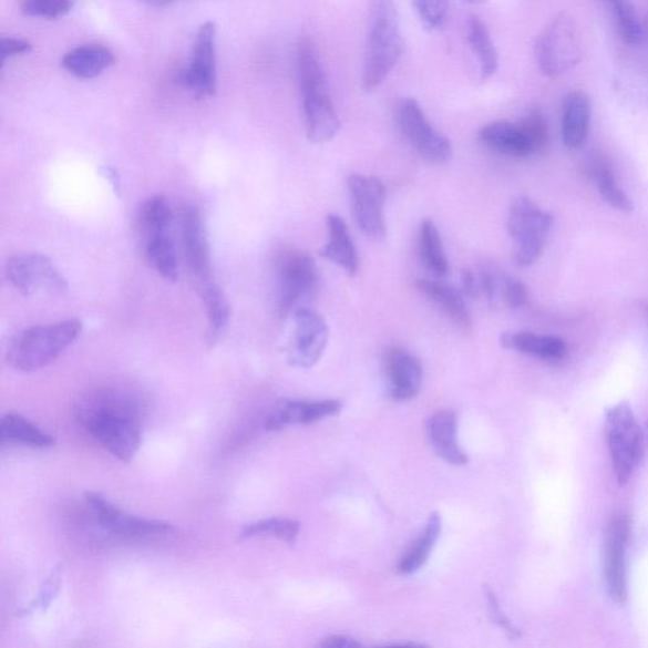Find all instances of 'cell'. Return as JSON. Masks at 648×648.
Here are the masks:
<instances>
[{
	"label": "cell",
	"instance_id": "1",
	"mask_svg": "<svg viewBox=\"0 0 648 648\" xmlns=\"http://www.w3.org/2000/svg\"><path fill=\"white\" fill-rule=\"evenodd\" d=\"M83 429L112 456L130 463L142 443V416L137 399L119 389H103L79 407Z\"/></svg>",
	"mask_w": 648,
	"mask_h": 648
},
{
	"label": "cell",
	"instance_id": "2",
	"mask_svg": "<svg viewBox=\"0 0 648 648\" xmlns=\"http://www.w3.org/2000/svg\"><path fill=\"white\" fill-rule=\"evenodd\" d=\"M404 42L394 0H371L362 89L374 92L401 60Z\"/></svg>",
	"mask_w": 648,
	"mask_h": 648
},
{
	"label": "cell",
	"instance_id": "3",
	"mask_svg": "<svg viewBox=\"0 0 648 648\" xmlns=\"http://www.w3.org/2000/svg\"><path fill=\"white\" fill-rule=\"evenodd\" d=\"M82 331L83 326L76 319L25 328L9 344L8 367L20 372L48 368L74 344Z\"/></svg>",
	"mask_w": 648,
	"mask_h": 648
},
{
	"label": "cell",
	"instance_id": "4",
	"mask_svg": "<svg viewBox=\"0 0 648 648\" xmlns=\"http://www.w3.org/2000/svg\"><path fill=\"white\" fill-rule=\"evenodd\" d=\"M142 248L154 270L167 281L179 278V256L174 237V215L164 197H151L138 213Z\"/></svg>",
	"mask_w": 648,
	"mask_h": 648
},
{
	"label": "cell",
	"instance_id": "5",
	"mask_svg": "<svg viewBox=\"0 0 648 648\" xmlns=\"http://www.w3.org/2000/svg\"><path fill=\"white\" fill-rule=\"evenodd\" d=\"M606 439L611 465L619 485H626L641 464L645 454L644 432L627 402L609 408L606 413Z\"/></svg>",
	"mask_w": 648,
	"mask_h": 648
},
{
	"label": "cell",
	"instance_id": "6",
	"mask_svg": "<svg viewBox=\"0 0 648 648\" xmlns=\"http://www.w3.org/2000/svg\"><path fill=\"white\" fill-rule=\"evenodd\" d=\"M275 275L279 318L295 315L316 296L319 275L312 256L297 250L284 251L275 264Z\"/></svg>",
	"mask_w": 648,
	"mask_h": 648
},
{
	"label": "cell",
	"instance_id": "7",
	"mask_svg": "<svg viewBox=\"0 0 648 648\" xmlns=\"http://www.w3.org/2000/svg\"><path fill=\"white\" fill-rule=\"evenodd\" d=\"M535 55L541 73L558 78L579 64L583 56L578 25L570 14L562 13L539 33Z\"/></svg>",
	"mask_w": 648,
	"mask_h": 648
},
{
	"label": "cell",
	"instance_id": "8",
	"mask_svg": "<svg viewBox=\"0 0 648 648\" xmlns=\"http://www.w3.org/2000/svg\"><path fill=\"white\" fill-rule=\"evenodd\" d=\"M482 144L495 153L527 157L543 151L548 145V126L543 114L531 113L521 123L500 121L486 124L479 132Z\"/></svg>",
	"mask_w": 648,
	"mask_h": 648
},
{
	"label": "cell",
	"instance_id": "9",
	"mask_svg": "<svg viewBox=\"0 0 648 648\" xmlns=\"http://www.w3.org/2000/svg\"><path fill=\"white\" fill-rule=\"evenodd\" d=\"M6 277L24 297L61 296L68 290V281L48 256L23 253L9 257Z\"/></svg>",
	"mask_w": 648,
	"mask_h": 648
},
{
	"label": "cell",
	"instance_id": "10",
	"mask_svg": "<svg viewBox=\"0 0 648 648\" xmlns=\"http://www.w3.org/2000/svg\"><path fill=\"white\" fill-rule=\"evenodd\" d=\"M554 218L527 197L512 203L508 230L516 243V261L521 266L534 265L543 255Z\"/></svg>",
	"mask_w": 648,
	"mask_h": 648
},
{
	"label": "cell",
	"instance_id": "11",
	"mask_svg": "<svg viewBox=\"0 0 648 648\" xmlns=\"http://www.w3.org/2000/svg\"><path fill=\"white\" fill-rule=\"evenodd\" d=\"M181 234L184 261L202 297L219 286L213 278L207 230L198 208L193 206L184 208L181 216Z\"/></svg>",
	"mask_w": 648,
	"mask_h": 648
},
{
	"label": "cell",
	"instance_id": "12",
	"mask_svg": "<svg viewBox=\"0 0 648 648\" xmlns=\"http://www.w3.org/2000/svg\"><path fill=\"white\" fill-rule=\"evenodd\" d=\"M399 127L412 147L432 164H445L452 156L451 142L434 130L421 106L412 97H405L398 106Z\"/></svg>",
	"mask_w": 648,
	"mask_h": 648
},
{
	"label": "cell",
	"instance_id": "13",
	"mask_svg": "<svg viewBox=\"0 0 648 648\" xmlns=\"http://www.w3.org/2000/svg\"><path fill=\"white\" fill-rule=\"evenodd\" d=\"M353 217L363 235L381 241L387 237L384 208L387 188L376 176L352 174L348 181Z\"/></svg>",
	"mask_w": 648,
	"mask_h": 648
},
{
	"label": "cell",
	"instance_id": "14",
	"mask_svg": "<svg viewBox=\"0 0 648 648\" xmlns=\"http://www.w3.org/2000/svg\"><path fill=\"white\" fill-rule=\"evenodd\" d=\"M292 333L287 346V361L298 369H310L321 360L328 343V327L321 315L300 308L292 315Z\"/></svg>",
	"mask_w": 648,
	"mask_h": 648
},
{
	"label": "cell",
	"instance_id": "15",
	"mask_svg": "<svg viewBox=\"0 0 648 648\" xmlns=\"http://www.w3.org/2000/svg\"><path fill=\"white\" fill-rule=\"evenodd\" d=\"M85 501L92 510L94 518L103 529L111 535L123 538H141L148 536L166 535L173 531L171 523L160 520H147L131 516L119 507H115L104 495L88 492Z\"/></svg>",
	"mask_w": 648,
	"mask_h": 648
},
{
	"label": "cell",
	"instance_id": "16",
	"mask_svg": "<svg viewBox=\"0 0 648 648\" xmlns=\"http://www.w3.org/2000/svg\"><path fill=\"white\" fill-rule=\"evenodd\" d=\"M216 34L215 23L206 22L200 25L192 62L184 74V84L198 100L213 96L217 92Z\"/></svg>",
	"mask_w": 648,
	"mask_h": 648
},
{
	"label": "cell",
	"instance_id": "17",
	"mask_svg": "<svg viewBox=\"0 0 648 648\" xmlns=\"http://www.w3.org/2000/svg\"><path fill=\"white\" fill-rule=\"evenodd\" d=\"M629 520L625 514H617L609 522L606 538L605 576L609 596L618 605L627 599L626 552L629 538Z\"/></svg>",
	"mask_w": 648,
	"mask_h": 648
},
{
	"label": "cell",
	"instance_id": "18",
	"mask_svg": "<svg viewBox=\"0 0 648 648\" xmlns=\"http://www.w3.org/2000/svg\"><path fill=\"white\" fill-rule=\"evenodd\" d=\"M383 366L389 394L395 401H410L420 393L423 368L414 354L398 346H392L383 354Z\"/></svg>",
	"mask_w": 648,
	"mask_h": 648
},
{
	"label": "cell",
	"instance_id": "19",
	"mask_svg": "<svg viewBox=\"0 0 648 648\" xmlns=\"http://www.w3.org/2000/svg\"><path fill=\"white\" fill-rule=\"evenodd\" d=\"M341 411L339 401H290L282 399L268 415L266 431H280L296 424H310L335 415Z\"/></svg>",
	"mask_w": 648,
	"mask_h": 648
},
{
	"label": "cell",
	"instance_id": "20",
	"mask_svg": "<svg viewBox=\"0 0 648 648\" xmlns=\"http://www.w3.org/2000/svg\"><path fill=\"white\" fill-rule=\"evenodd\" d=\"M307 137L312 144H326L341 128L331 97L328 94L304 100Z\"/></svg>",
	"mask_w": 648,
	"mask_h": 648
},
{
	"label": "cell",
	"instance_id": "21",
	"mask_svg": "<svg viewBox=\"0 0 648 648\" xmlns=\"http://www.w3.org/2000/svg\"><path fill=\"white\" fill-rule=\"evenodd\" d=\"M416 289L436 305L461 331L473 330L472 315L469 312L463 296L456 289L445 282L429 279L416 281Z\"/></svg>",
	"mask_w": 648,
	"mask_h": 648
},
{
	"label": "cell",
	"instance_id": "22",
	"mask_svg": "<svg viewBox=\"0 0 648 648\" xmlns=\"http://www.w3.org/2000/svg\"><path fill=\"white\" fill-rule=\"evenodd\" d=\"M429 438L436 454L450 465L463 466L467 456L459 446L457 421L452 411L434 413L428 424Z\"/></svg>",
	"mask_w": 648,
	"mask_h": 648
},
{
	"label": "cell",
	"instance_id": "23",
	"mask_svg": "<svg viewBox=\"0 0 648 648\" xmlns=\"http://www.w3.org/2000/svg\"><path fill=\"white\" fill-rule=\"evenodd\" d=\"M328 243L321 251L325 259L340 266L349 275L359 271V255L346 222L337 215L327 216Z\"/></svg>",
	"mask_w": 648,
	"mask_h": 648
},
{
	"label": "cell",
	"instance_id": "24",
	"mask_svg": "<svg viewBox=\"0 0 648 648\" xmlns=\"http://www.w3.org/2000/svg\"><path fill=\"white\" fill-rule=\"evenodd\" d=\"M115 56L111 49L103 44H85L65 53L61 65L68 73L80 79L100 76L114 65Z\"/></svg>",
	"mask_w": 648,
	"mask_h": 648
},
{
	"label": "cell",
	"instance_id": "25",
	"mask_svg": "<svg viewBox=\"0 0 648 648\" xmlns=\"http://www.w3.org/2000/svg\"><path fill=\"white\" fill-rule=\"evenodd\" d=\"M504 348L529 354L548 362H558L566 358L567 348L560 337L543 336L534 332L504 333Z\"/></svg>",
	"mask_w": 648,
	"mask_h": 648
},
{
	"label": "cell",
	"instance_id": "26",
	"mask_svg": "<svg viewBox=\"0 0 648 648\" xmlns=\"http://www.w3.org/2000/svg\"><path fill=\"white\" fill-rule=\"evenodd\" d=\"M590 113V102L587 94L576 91L566 96L563 113L565 146L579 148L585 144L589 135Z\"/></svg>",
	"mask_w": 648,
	"mask_h": 648
},
{
	"label": "cell",
	"instance_id": "27",
	"mask_svg": "<svg viewBox=\"0 0 648 648\" xmlns=\"http://www.w3.org/2000/svg\"><path fill=\"white\" fill-rule=\"evenodd\" d=\"M0 438H2L3 443H17V445L32 449L42 450L55 446V439L50 433L14 412L4 414L0 421Z\"/></svg>",
	"mask_w": 648,
	"mask_h": 648
},
{
	"label": "cell",
	"instance_id": "28",
	"mask_svg": "<svg viewBox=\"0 0 648 648\" xmlns=\"http://www.w3.org/2000/svg\"><path fill=\"white\" fill-rule=\"evenodd\" d=\"M466 39L470 48L473 49L481 66V82L493 78L498 70L500 59L498 52L491 39L490 31H487L485 23L473 16L467 22Z\"/></svg>",
	"mask_w": 648,
	"mask_h": 648
},
{
	"label": "cell",
	"instance_id": "29",
	"mask_svg": "<svg viewBox=\"0 0 648 648\" xmlns=\"http://www.w3.org/2000/svg\"><path fill=\"white\" fill-rule=\"evenodd\" d=\"M442 522L438 513L430 516L422 534L416 538L413 545L403 556L402 562L398 565L399 573L411 575L419 572L428 563L433 546L436 545L441 534Z\"/></svg>",
	"mask_w": 648,
	"mask_h": 648
},
{
	"label": "cell",
	"instance_id": "30",
	"mask_svg": "<svg viewBox=\"0 0 648 648\" xmlns=\"http://www.w3.org/2000/svg\"><path fill=\"white\" fill-rule=\"evenodd\" d=\"M420 254L425 268L440 278L448 277V257L439 228L431 218H425L420 228Z\"/></svg>",
	"mask_w": 648,
	"mask_h": 648
},
{
	"label": "cell",
	"instance_id": "31",
	"mask_svg": "<svg viewBox=\"0 0 648 648\" xmlns=\"http://www.w3.org/2000/svg\"><path fill=\"white\" fill-rule=\"evenodd\" d=\"M593 179L596 181L601 197L609 206L625 213L634 210V204L627 195L618 188L615 175L606 160H596L592 165Z\"/></svg>",
	"mask_w": 648,
	"mask_h": 648
},
{
	"label": "cell",
	"instance_id": "32",
	"mask_svg": "<svg viewBox=\"0 0 648 648\" xmlns=\"http://www.w3.org/2000/svg\"><path fill=\"white\" fill-rule=\"evenodd\" d=\"M300 532V523L287 518H269L250 523L239 532V538L248 539L269 535L282 543L295 544Z\"/></svg>",
	"mask_w": 648,
	"mask_h": 648
},
{
	"label": "cell",
	"instance_id": "33",
	"mask_svg": "<svg viewBox=\"0 0 648 648\" xmlns=\"http://www.w3.org/2000/svg\"><path fill=\"white\" fill-rule=\"evenodd\" d=\"M610 9L617 29L628 43H638L644 38V30L631 0H601Z\"/></svg>",
	"mask_w": 648,
	"mask_h": 648
},
{
	"label": "cell",
	"instance_id": "34",
	"mask_svg": "<svg viewBox=\"0 0 648 648\" xmlns=\"http://www.w3.org/2000/svg\"><path fill=\"white\" fill-rule=\"evenodd\" d=\"M20 11L24 16L58 20L73 9L71 0H18Z\"/></svg>",
	"mask_w": 648,
	"mask_h": 648
},
{
	"label": "cell",
	"instance_id": "35",
	"mask_svg": "<svg viewBox=\"0 0 648 648\" xmlns=\"http://www.w3.org/2000/svg\"><path fill=\"white\" fill-rule=\"evenodd\" d=\"M62 584V565L53 567L49 578L43 583L39 596L34 598L29 608L22 615H32L35 610H47L53 599L56 598Z\"/></svg>",
	"mask_w": 648,
	"mask_h": 648
},
{
	"label": "cell",
	"instance_id": "36",
	"mask_svg": "<svg viewBox=\"0 0 648 648\" xmlns=\"http://www.w3.org/2000/svg\"><path fill=\"white\" fill-rule=\"evenodd\" d=\"M414 6L428 30L438 29L445 21L449 12L448 0H414Z\"/></svg>",
	"mask_w": 648,
	"mask_h": 648
},
{
	"label": "cell",
	"instance_id": "37",
	"mask_svg": "<svg viewBox=\"0 0 648 648\" xmlns=\"http://www.w3.org/2000/svg\"><path fill=\"white\" fill-rule=\"evenodd\" d=\"M503 296L505 304L513 309L525 307L529 298L525 284L513 279L504 282Z\"/></svg>",
	"mask_w": 648,
	"mask_h": 648
},
{
	"label": "cell",
	"instance_id": "38",
	"mask_svg": "<svg viewBox=\"0 0 648 648\" xmlns=\"http://www.w3.org/2000/svg\"><path fill=\"white\" fill-rule=\"evenodd\" d=\"M32 50V43L24 39L7 38L0 41V52H2V62L8 59L23 55Z\"/></svg>",
	"mask_w": 648,
	"mask_h": 648
},
{
	"label": "cell",
	"instance_id": "39",
	"mask_svg": "<svg viewBox=\"0 0 648 648\" xmlns=\"http://www.w3.org/2000/svg\"><path fill=\"white\" fill-rule=\"evenodd\" d=\"M481 288L487 298V300L493 304V301L498 297L500 292V281L496 274L490 269H483L481 272Z\"/></svg>",
	"mask_w": 648,
	"mask_h": 648
},
{
	"label": "cell",
	"instance_id": "40",
	"mask_svg": "<svg viewBox=\"0 0 648 648\" xmlns=\"http://www.w3.org/2000/svg\"><path fill=\"white\" fill-rule=\"evenodd\" d=\"M461 288L469 299H477L481 296V281H477L473 271L469 269L461 272Z\"/></svg>",
	"mask_w": 648,
	"mask_h": 648
},
{
	"label": "cell",
	"instance_id": "41",
	"mask_svg": "<svg viewBox=\"0 0 648 648\" xmlns=\"http://www.w3.org/2000/svg\"><path fill=\"white\" fill-rule=\"evenodd\" d=\"M486 597L487 601H490V608L492 611L493 619H495L496 623H498V625H501L505 629H508V631L513 634L514 629L511 626L510 620L505 618L504 615L502 614L498 601H496L493 592H487Z\"/></svg>",
	"mask_w": 648,
	"mask_h": 648
},
{
	"label": "cell",
	"instance_id": "42",
	"mask_svg": "<svg viewBox=\"0 0 648 648\" xmlns=\"http://www.w3.org/2000/svg\"><path fill=\"white\" fill-rule=\"evenodd\" d=\"M326 648H354L360 647L361 644L354 641L353 638L346 636H331L327 637L326 640L319 645Z\"/></svg>",
	"mask_w": 648,
	"mask_h": 648
},
{
	"label": "cell",
	"instance_id": "43",
	"mask_svg": "<svg viewBox=\"0 0 648 648\" xmlns=\"http://www.w3.org/2000/svg\"><path fill=\"white\" fill-rule=\"evenodd\" d=\"M144 2L153 7H166L175 3L176 0H144Z\"/></svg>",
	"mask_w": 648,
	"mask_h": 648
},
{
	"label": "cell",
	"instance_id": "44",
	"mask_svg": "<svg viewBox=\"0 0 648 648\" xmlns=\"http://www.w3.org/2000/svg\"><path fill=\"white\" fill-rule=\"evenodd\" d=\"M464 2H466L469 4H483V3H486L487 0H464Z\"/></svg>",
	"mask_w": 648,
	"mask_h": 648
}]
</instances>
